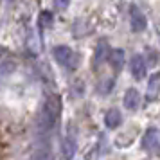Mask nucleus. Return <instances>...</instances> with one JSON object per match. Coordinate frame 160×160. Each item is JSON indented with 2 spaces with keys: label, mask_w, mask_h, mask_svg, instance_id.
Here are the masks:
<instances>
[{
  "label": "nucleus",
  "mask_w": 160,
  "mask_h": 160,
  "mask_svg": "<svg viewBox=\"0 0 160 160\" xmlns=\"http://www.w3.org/2000/svg\"><path fill=\"white\" fill-rule=\"evenodd\" d=\"M140 104V94L135 88H128L124 94V108L128 110H137Z\"/></svg>",
  "instance_id": "obj_9"
},
{
  "label": "nucleus",
  "mask_w": 160,
  "mask_h": 160,
  "mask_svg": "<svg viewBox=\"0 0 160 160\" xmlns=\"http://www.w3.org/2000/svg\"><path fill=\"white\" fill-rule=\"evenodd\" d=\"M130 68H131V74H133L135 79H142L146 76V70H148L144 56H142V54H135L130 61Z\"/></svg>",
  "instance_id": "obj_5"
},
{
  "label": "nucleus",
  "mask_w": 160,
  "mask_h": 160,
  "mask_svg": "<svg viewBox=\"0 0 160 160\" xmlns=\"http://www.w3.org/2000/svg\"><path fill=\"white\" fill-rule=\"evenodd\" d=\"M160 95V74H153L148 83V90H146V99L149 102L157 101Z\"/></svg>",
  "instance_id": "obj_6"
},
{
  "label": "nucleus",
  "mask_w": 160,
  "mask_h": 160,
  "mask_svg": "<svg viewBox=\"0 0 160 160\" xmlns=\"http://www.w3.org/2000/svg\"><path fill=\"white\" fill-rule=\"evenodd\" d=\"M108 61H110V65H112V68H113L115 72L122 70V67H124V51L122 49H113L112 54H110Z\"/></svg>",
  "instance_id": "obj_11"
},
{
  "label": "nucleus",
  "mask_w": 160,
  "mask_h": 160,
  "mask_svg": "<svg viewBox=\"0 0 160 160\" xmlns=\"http://www.w3.org/2000/svg\"><path fill=\"white\" fill-rule=\"evenodd\" d=\"M130 25L135 32H142V31H146V27H148V20H146L144 13H142L137 6H131L130 8Z\"/></svg>",
  "instance_id": "obj_4"
},
{
  "label": "nucleus",
  "mask_w": 160,
  "mask_h": 160,
  "mask_svg": "<svg viewBox=\"0 0 160 160\" xmlns=\"http://www.w3.org/2000/svg\"><path fill=\"white\" fill-rule=\"evenodd\" d=\"M142 148L146 151L153 153V155H160V130L157 128H149L142 137Z\"/></svg>",
  "instance_id": "obj_3"
},
{
  "label": "nucleus",
  "mask_w": 160,
  "mask_h": 160,
  "mask_svg": "<svg viewBox=\"0 0 160 160\" xmlns=\"http://www.w3.org/2000/svg\"><path fill=\"white\" fill-rule=\"evenodd\" d=\"M16 63L11 58H2L0 59V76H9L11 72H15Z\"/></svg>",
  "instance_id": "obj_12"
},
{
  "label": "nucleus",
  "mask_w": 160,
  "mask_h": 160,
  "mask_svg": "<svg viewBox=\"0 0 160 160\" xmlns=\"http://www.w3.org/2000/svg\"><path fill=\"white\" fill-rule=\"evenodd\" d=\"M61 151H63V158L65 160H72L78 153V142H76V137L74 135H67L65 140H63V146H61Z\"/></svg>",
  "instance_id": "obj_7"
},
{
  "label": "nucleus",
  "mask_w": 160,
  "mask_h": 160,
  "mask_svg": "<svg viewBox=\"0 0 160 160\" xmlns=\"http://www.w3.org/2000/svg\"><path fill=\"white\" fill-rule=\"evenodd\" d=\"M110 54H112V49H110V45L102 40V42H99L97 43V47H95V52H94V65H101V63H104L106 59H110Z\"/></svg>",
  "instance_id": "obj_8"
},
{
  "label": "nucleus",
  "mask_w": 160,
  "mask_h": 160,
  "mask_svg": "<svg viewBox=\"0 0 160 160\" xmlns=\"http://www.w3.org/2000/svg\"><path fill=\"white\" fill-rule=\"evenodd\" d=\"M31 160H52V153H51V149H47V148H40L38 151L32 153Z\"/></svg>",
  "instance_id": "obj_13"
},
{
  "label": "nucleus",
  "mask_w": 160,
  "mask_h": 160,
  "mask_svg": "<svg viewBox=\"0 0 160 160\" xmlns=\"http://www.w3.org/2000/svg\"><path fill=\"white\" fill-rule=\"evenodd\" d=\"M102 85H104V87H99L97 90H99L101 94H108V90H110L112 87H113V81H112V79H106L104 83H102Z\"/></svg>",
  "instance_id": "obj_15"
},
{
  "label": "nucleus",
  "mask_w": 160,
  "mask_h": 160,
  "mask_svg": "<svg viewBox=\"0 0 160 160\" xmlns=\"http://www.w3.org/2000/svg\"><path fill=\"white\" fill-rule=\"evenodd\" d=\"M52 56L59 65L67 67V68H76L78 63H79V56L67 45H56L52 49Z\"/></svg>",
  "instance_id": "obj_2"
},
{
  "label": "nucleus",
  "mask_w": 160,
  "mask_h": 160,
  "mask_svg": "<svg viewBox=\"0 0 160 160\" xmlns=\"http://www.w3.org/2000/svg\"><path fill=\"white\" fill-rule=\"evenodd\" d=\"M104 124L108 126V128H119L121 124H122V113L119 112V110L112 108L106 112V115H104Z\"/></svg>",
  "instance_id": "obj_10"
},
{
  "label": "nucleus",
  "mask_w": 160,
  "mask_h": 160,
  "mask_svg": "<svg viewBox=\"0 0 160 160\" xmlns=\"http://www.w3.org/2000/svg\"><path fill=\"white\" fill-rule=\"evenodd\" d=\"M68 4H70V0H54L56 9H67L68 8Z\"/></svg>",
  "instance_id": "obj_16"
},
{
  "label": "nucleus",
  "mask_w": 160,
  "mask_h": 160,
  "mask_svg": "<svg viewBox=\"0 0 160 160\" xmlns=\"http://www.w3.org/2000/svg\"><path fill=\"white\" fill-rule=\"evenodd\" d=\"M52 20H54V16H52V13H49V11H42V15H40V18H38L40 27H51Z\"/></svg>",
  "instance_id": "obj_14"
},
{
  "label": "nucleus",
  "mask_w": 160,
  "mask_h": 160,
  "mask_svg": "<svg viewBox=\"0 0 160 160\" xmlns=\"http://www.w3.org/2000/svg\"><path fill=\"white\" fill-rule=\"evenodd\" d=\"M59 112H61V102H59L58 95H49L45 99V104L40 115H38V130L40 131H51L54 124L58 122Z\"/></svg>",
  "instance_id": "obj_1"
}]
</instances>
